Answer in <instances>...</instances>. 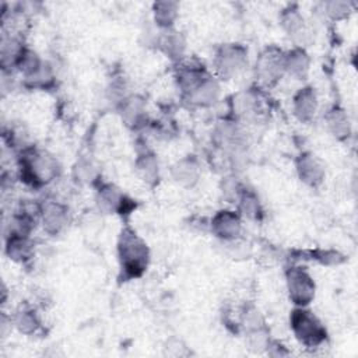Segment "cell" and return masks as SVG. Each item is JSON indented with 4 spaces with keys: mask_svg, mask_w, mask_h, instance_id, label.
<instances>
[{
    "mask_svg": "<svg viewBox=\"0 0 358 358\" xmlns=\"http://www.w3.org/2000/svg\"><path fill=\"white\" fill-rule=\"evenodd\" d=\"M39 218L43 231L52 236H56L69 227L70 211L63 203L46 201L39 207Z\"/></svg>",
    "mask_w": 358,
    "mask_h": 358,
    "instance_id": "52a82bcc",
    "label": "cell"
},
{
    "mask_svg": "<svg viewBox=\"0 0 358 358\" xmlns=\"http://www.w3.org/2000/svg\"><path fill=\"white\" fill-rule=\"evenodd\" d=\"M179 14V4L176 1H155L152 4V18L155 25L161 29H172Z\"/></svg>",
    "mask_w": 358,
    "mask_h": 358,
    "instance_id": "ffe728a7",
    "label": "cell"
},
{
    "mask_svg": "<svg viewBox=\"0 0 358 358\" xmlns=\"http://www.w3.org/2000/svg\"><path fill=\"white\" fill-rule=\"evenodd\" d=\"M270 331L267 326L250 330L246 333V344L248 348L253 352H264L267 351V347L270 344Z\"/></svg>",
    "mask_w": 358,
    "mask_h": 358,
    "instance_id": "f1b7e54d",
    "label": "cell"
},
{
    "mask_svg": "<svg viewBox=\"0 0 358 358\" xmlns=\"http://www.w3.org/2000/svg\"><path fill=\"white\" fill-rule=\"evenodd\" d=\"M136 169H137V173L140 175V178L148 185H154L159 178L158 159H157L155 154L151 151L144 150L143 152H140L137 155Z\"/></svg>",
    "mask_w": 358,
    "mask_h": 358,
    "instance_id": "44dd1931",
    "label": "cell"
},
{
    "mask_svg": "<svg viewBox=\"0 0 358 358\" xmlns=\"http://www.w3.org/2000/svg\"><path fill=\"white\" fill-rule=\"evenodd\" d=\"M285 52L277 46H267L256 59V77L264 85H273L285 74Z\"/></svg>",
    "mask_w": 358,
    "mask_h": 358,
    "instance_id": "8992f818",
    "label": "cell"
},
{
    "mask_svg": "<svg viewBox=\"0 0 358 358\" xmlns=\"http://www.w3.org/2000/svg\"><path fill=\"white\" fill-rule=\"evenodd\" d=\"M171 176L176 185L185 189L196 186L200 179V164L197 158L194 155H187L178 159L171 166Z\"/></svg>",
    "mask_w": 358,
    "mask_h": 358,
    "instance_id": "4fadbf2b",
    "label": "cell"
},
{
    "mask_svg": "<svg viewBox=\"0 0 358 358\" xmlns=\"http://www.w3.org/2000/svg\"><path fill=\"white\" fill-rule=\"evenodd\" d=\"M289 326L295 338L306 347L320 345L327 336L324 324L306 306H295L289 315Z\"/></svg>",
    "mask_w": 358,
    "mask_h": 358,
    "instance_id": "7a4b0ae2",
    "label": "cell"
},
{
    "mask_svg": "<svg viewBox=\"0 0 358 358\" xmlns=\"http://www.w3.org/2000/svg\"><path fill=\"white\" fill-rule=\"evenodd\" d=\"M220 243L224 249V253L235 260L248 259L252 253L250 243L246 242L245 239H242L241 236L235 238V239H229V241H220Z\"/></svg>",
    "mask_w": 358,
    "mask_h": 358,
    "instance_id": "83f0119b",
    "label": "cell"
},
{
    "mask_svg": "<svg viewBox=\"0 0 358 358\" xmlns=\"http://www.w3.org/2000/svg\"><path fill=\"white\" fill-rule=\"evenodd\" d=\"M236 203H238L241 217H246V218L255 220V221L262 218V215H263L262 203L253 190L246 189L243 186Z\"/></svg>",
    "mask_w": 358,
    "mask_h": 358,
    "instance_id": "603a6c76",
    "label": "cell"
},
{
    "mask_svg": "<svg viewBox=\"0 0 358 358\" xmlns=\"http://www.w3.org/2000/svg\"><path fill=\"white\" fill-rule=\"evenodd\" d=\"M210 228L214 236L218 238V241L239 238L242 234L241 214L232 210H220L213 215Z\"/></svg>",
    "mask_w": 358,
    "mask_h": 358,
    "instance_id": "8fae6325",
    "label": "cell"
},
{
    "mask_svg": "<svg viewBox=\"0 0 358 358\" xmlns=\"http://www.w3.org/2000/svg\"><path fill=\"white\" fill-rule=\"evenodd\" d=\"M73 175L81 183H94L99 176V171L92 159L80 158L73 168Z\"/></svg>",
    "mask_w": 358,
    "mask_h": 358,
    "instance_id": "4316f807",
    "label": "cell"
},
{
    "mask_svg": "<svg viewBox=\"0 0 358 358\" xmlns=\"http://www.w3.org/2000/svg\"><path fill=\"white\" fill-rule=\"evenodd\" d=\"M129 200L124 193L113 183H103L95 194V204L103 214H123L127 211Z\"/></svg>",
    "mask_w": 358,
    "mask_h": 358,
    "instance_id": "30bf717a",
    "label": "cell"
},
{
    "mask_svg": "<svg viewBox=\"0 0 358 358\" xmlns=\"http://www.w3.org/2000/svg\"><path fill=\"white\" fill-rule=\"evenodd\" d=\"M317 106H319L317 94L315 88L310 85H305L299 88L292 98V112L295 117L302 123H308L315 117L317 112Z\"/></svg>",
    "mask_w": 358,
    "mask_h": 358,
    "instance_id": "7c38bea8",
    "label": "cell"
},
{
    "mask_svg": "<svg viewBox=\"0 0 358 358\" xmlns=\"http://www.w3.org/2000/svg\"><path fill=\"white\" fill-rule=\"evenodd\" d=\"M280 22L287 35L295 42L296 48L305 49V46L312 41V31L298 8L289 6L288 8L282 10Z\"/></svg>",
    "mask_w": 358,
    "mask_h": 358,
    "instance_id": "ba28073f",
    "label": "cell"
},
{
    "mask_svg": "<svg viewBox=\"0 0 358 358\" xmlns=\"http://www.w3.org/2000/svg\"><path fill=\"white\" fill-rule=\"evenodd\" d=\"M313 255V259L319 260L322 264H326V266H336V264H340L343 260H344V256L341 253H338L337 250H316L312 253Z\"/></svg>",
    "mask_w": 358,
    "mask_h": 358,
    "instance_id": "1f68e13d",
    "label": "cell"
},
{
    "mask_svg": "<svg viewBox=\"0 0 358 358\" xmlns=\"http://www.w3.org/2000/svg\"><path fill=\"white\" fill-rule=\"evenodd\" d=\"M248 49L239 43L221 45L214 56V70L218 80H231L246 64Z\"/></svg>",
    "mask_w": 358,
    "mask_h": 358,
    "instance_id": "277c9868",
    "label": "cell"
},
{
    "mask_svg": "<svg viewBox=\"0 0 358 358\" xmlns=\"http://www.w3.org/2000/svg\"><path fill=\"white\" fill-rule=\"evenodd\" d=\"M322 10H323V14L326 17H329L330 20H333V21L344 20L352 11L350 3H347V1H336V0L323 3L322 4Z\"/></svg>",
    "mask_w": 358,
    "mask_h": 358,
    "instance_id": "f546056e",
    "label": "cell"
},
{
    "mask_svg": "<svg viewBox=\"0 0 358 358\" xmlns=\"http://www.w3.org/2000/svg\"><path fill=\"white\" fill-rule=\"evenodd\" d=\"M60 172L57 159L46 151H29L21 162V176L31 185H46Z\"/></svg>",
    "mask_w": 358,
    "mask_h": 358,
    "instance_id": "3957f363",
    "label": "cell"
},
{
    "mask_svg": "<svg viewBox=\"0 0 358 358\" xmlns=\"http://www.w3.org/2000/svg\"><path fill=\"white\" fill-rule=\"evenodd\" d=\"M207 76L208 73L203 67H193V66L182 67L178 71L176 81L183 96L189 95Z\"/></svg>",
    "mask_w": 358,
    "mask_h": 358,
    "instance_id": "7402d4cb",
    "label": "cell"
},
{
    "mask_svg": "<svg viewBox=\"0 0 358 358\" xmlns=\"http://www.w3.org/2000/svg\"><path fill=\"white\" fill-rule=\"evenodd\" d=\"M13 326L22 334H35L41 329V319L34 309L21 308L11 317Z\"/></svg>",
    "mask_w": 358,
    "mask_h": 358,
    "instance_id": "cb8c5ba5",
    "label": "cell"
},
{
    "mask_svg": "<svg viewBox=\"0 0 358 358\" xmlns=\"http://www.w3.org/2000/svg\"><path fill=\"white\" fill-rule=\"evenodd\" d=\"M285 74L294 77L295 80H306L310 70V57L303 48H292L285 52L284 57Z\"/></svg>",
    "mask_w": 358,
    "mask_h": 358,
    "instance_id": "2e32d148",
    "label": "cell"
},
{
    "mask_svg": "<svg viewBox=\"0 0 358 358\" xmlns=\"http://www.w3.org/2000/svg\"><path fill=\"white\" fill-rule=\"evenodd\" d=\"M329 133L337 140H345L351 136V122L345 109L333 106L324 117Z\"/></svg>",
    "mask_w": 358,
    "mask_h": 358,
    "instance_id": "ac0fdd59",
    "label": "cell"
},
{
    "mask_svg": "<svg viewBox=\"0 0 358 358\" xmlns=\"http://www.w3.org/2000/svg\"><path fill=\"white\" fill-rule=\"evenodd\" d=\"M220 94H221V87H220L218 78L213 77L211 74H208L185 98L192 105H196V106H200V108H208V106H213L220 99Z\"/></svg>",
    "mask_w": 358,
    "mask_h": 358,
    "instance_id": "5bb4252c",
    "label": "cell"
},
{
    "mask_svg": "<svg viewBox=\"0 0 358 358\" xmlns=\"http://www.w3.org/2000/svg\"><path fill=\"white\" fill-rule=\"evenodd\" d=\"M295 169L299 180L309 187H319L326 176L324 164L313 152H302L295 161Z\"/></svg>",
    "mask_w": 358,
    "mask_h": 358,
    "instance_id": "9c48e42d",
    "label": "cell"
},
{
    "mask_svg": "<svg viewBox=\"0 0 358 358\" xmlns=\"http://www.w3.org/2000/svg\"><path fill=\"white\" fill-rule=\"evenodd\" d=\"M119 115L124 124L137 127L145 119V101L140 95L129 94L119 105Z\"/></svg>",
    "mask_w": 358,
    "mask_h": 358,
    "instance_id": "9a60e30c",
    "label": "cell"
},
{
    "mask_svg": "<svg viewBox=\"0 0 358 358\" xmlns=\"http://www.w3.org/2000/svg\"><path fill=\"white\" fill-rule=\"evenodd\" d=\"M117 257L124 277L136 278L147 268L150 250L147 243L133 229L124 228L117 241Z\"/></svg>",
    "mask_w": 358,
    "mask_h": 358,
    "instance_id": "6da1fadb",
    "label": "cell"
},
{
    "mask_svg": "<svg viewBox=\"0 0 358 358\" xmlns=\"http://www.w3.org/2000/svg\"><path fill=\"white\" fill-rule=\"evenodd\" d=\"M285 284L291 302L295 306H308L316 294L312 275L302 267H289L285 273Z\"/></svg>",
    "mask_w": 358,
    "mask_h": 358,
    "instance_id": "5b68a950",
    "label": "cell"
},
{
    "mask_svg": "<svg viewBox=\"0 0 358 358\" xmlns=\"http://www.w3.org/2000/svg\"><path fill=\"white\" fill-rule=\"evenodd\" d=\"M157 45L166 55V57L172 60L182 59L186 49V41L183 35L173 28L161 31L157 36Z\"/></svg>",
    "mask_w": 358,
    "mask_h": 358,
    "instance_id": "e0dca14e",
    "label": "cell"
},
{
    "mask_svg": "<svg viewBox=\"0 0 358 358\" xmlns=\"http://www.w3.org/2000/svg\"><path fill=\"white\" fill-rule=\"evenodd\" d=\"M239 326L245 333L266 326V320L262 312L255 305H245L239 313Z\"/></svg>",
    "mask_w": 358,
    "mask_h": 358,
    "instance_id": "484cf974",
    "label": "cell"
},
{
    "mask_svg": "<svg viewBox=\"0 0 358 358\" xmlns=\"http://www.w3.org/2000/svg\"><path fill=\"white\" fill-rule=\"evenodd\" d=\"M6 253L11 260L18 263L29 260L34 253V245L29 239V235L8 234L6 239Z\"/></svg>",
    "mask_w": 358,
    "mask_h": 358,
    "instance_id": "d6986e66",
    "label": "cell"
},
{
    "mask_svg": "<svg viewBox=\"0 0 358 358\" xmlns=\"http://www.w3.org/2000/svg\"><path fill=\"white\" fill-rule=\"evenodd\" d=\"M220 189H221V194L222 197L228 201V203H236L238 201V197L243 189V185L238 180L236 176L234 175H228L225 178H222L221 180V185H220Z\"/></svg>",
    "mask_w": 358,
    "mask_h": 358,
    "instance_id": "4dcf8cb0",
    "label": "cell"
},
{
    "mask_svg": "<svg viewBox=\"0 0 358 358\" xmlns=\"http://www.w3.org/2000/svg\"><path fill=\"white\" fill-rule=\"evenodd\" d=\"M43 62L45 60L35 50L24 48L14 67L24 76V80H27L35 76L41 70V67L43 66Z\"/></svg>",
    "mask_w": 358,
    "mask_h": 358,
    "instance_id": "d4e9b609",
    "label": "cell"
}]
</instances>
